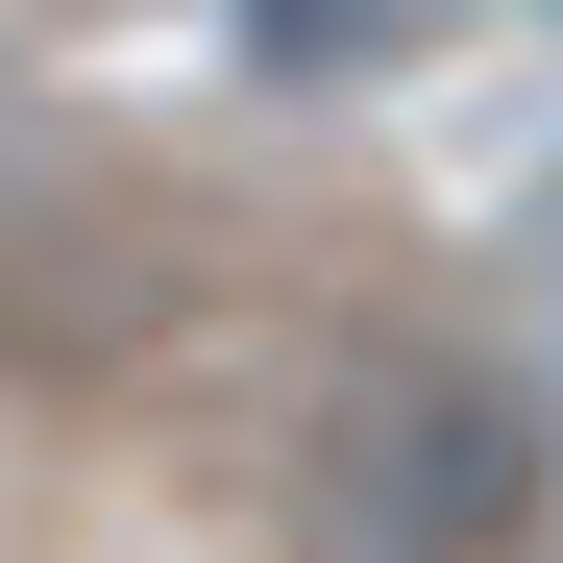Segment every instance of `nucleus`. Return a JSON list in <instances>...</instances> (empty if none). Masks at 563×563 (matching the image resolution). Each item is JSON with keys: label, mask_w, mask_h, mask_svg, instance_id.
Listing matches in <instances>:
<instances>
[{"label": "nucleus", "mask_w": 563, "mask_h": 563, "mask_svg": "<svg viewBox=\"0 0 563 563\" xmlns=\"http://www.w3.org/2000/svg\"><path fill=\"white\" fill-rule=\"evenodd\" d=\"M563 490V441L490 343H343L319 367V417H295V515L319 563H515Z\"/></svg>", "instance_id": "f257e3e1"}]
</instances>
